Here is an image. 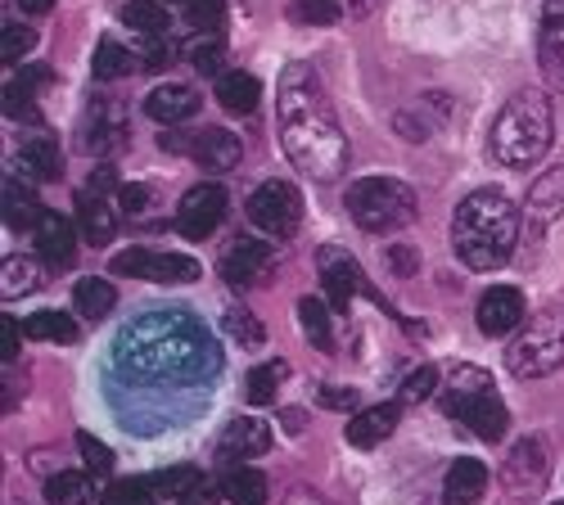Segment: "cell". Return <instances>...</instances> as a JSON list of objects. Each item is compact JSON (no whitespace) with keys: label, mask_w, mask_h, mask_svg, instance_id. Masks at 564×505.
<instances>
[{"label":"cell","mask_w":564,"mask_h":505,"mask_svg":"<svg viewBox=\"0 0 564 505\" xmlns=\"http://www.w3.org/2000/svg\"><path fill=\"white\" fill-rule=\"evenodd\" d=\"M185 59H191V68L195 73H204V77H221L226 73V45L213 36V32H204L191 51H185Z\"/></svg>","instance_id":"37"},{"label":"cell","mask_w":564,"mask_h":505,"mask_svg":"<svg viewBox=\"0 0 564 505\" xmlns=\"http://www.w3.org/2000/svg\"><path fill=\"white\" fill-rule=\"evenodd\" d=\"M290 19L299 28H330L344 19V6L339 0H290Z\"/></svg>","instance_id":"36"},{"label":"cell","mask_w":564,"mask_h":505,"mask_svg":"<svg viewBox=\"0 0 564 505\" xmlns=\"http://www.w3.org/2000/svg\"><path fill=\"white\" fill-rule=\"evenodd\" d=\"M118 19L140 36H167V6L163 0H127Z\"/></svg>","instance_id":"31"},{"label":"cell","mask_w":564,"mask_h":505,"mask_svg":"<svg viewBox=\"0 0 564 505\" xmlns=\"http://www.w3.org/2000/svg\"><path fill=\"white\" fill-rule=\"evenodd\" d=\"M195 109H199L195 86H181V81H163V86H154L145 96V113L154 122H163V127H176L185 118H195Z\"/></svg>","instance_id":"21"},{"label":"cell","mask_w":564,"mask_h":505,"mask_svg":"<svg viewBox=\"0 0 564 505\" xmlns=\"http://www.w3.org/2000/svg\"><path fill=\"white\" fill-rule=\"evenodd\" d=\"M127 135H131V127H127V113L118 105H109V100L90 105V113H86V154H113L118 145H127Z\"/></svg>","instance_id":"17"},{"label":"cell","mask_w":564,"mask_h":505,"mask_svg":"<svg viewBox=\"0 0 564 505\" xmlns=\"http://www.w3.org/2000/svg\"><path fill=\"white\" fill-rule=\"evenodd\" d=\"M23 330L28 339H41V343H77V320L68 311H32L23 320Z\"/></svg>","instance_id":"30"},{"label":"cell","mask_w":564,"mask_h":505,"mask_svg":"<svg viewBox=\"0 0 564 505\" xmlns=\"http://www.w3.org/2000/svg\"><path fill=\"white\" fill-rule=\"evenodd\" d=\"M90 190H96V195H109V190H118V172H113L109 163H100L96 172H90Z\"/></svg>","instance_id":"52"},{"label":"cell","mask_w":564,"mask_h":505,"mask_svg":"<svg viewBox=\"0 0 564 505\" xmlns=\"http://www.w3.org/2000/svg\"><path fill=\"white\" fill-rule=\"evenodd\" d=\"M113 365L135 384H199L217 371V343L191 311H145L113 339Z\"/></svg>","instance_id":"1"},{"label":"cell","mask_w":564,"mask_h":505,"mask_svg":"<svg viewBox=\"0 0 564 505\" xmlns=\"http://www.w3.org/2000/svg\"><path fill=\"white\" fill-rule=\"evenodd\" d=\"M73 303H77V311H82V316L100 320V316H109V311H113L118 289H113L109 281H100V275H86V281H77V289H73Z\"/></svg>","instance_id":"32"},{"label":"cell","mask_w":564,"mask_h":505,"mask_svg":"<svg viewBox=\"0 0 564 505\" xmlns=\"http://www.w3.org/2000/svg\"><path fill=\"white\" fill-rule=\"evenodd\" d=\"M113 275H131V281H159V285H191L199 281V262L167 249H127L113 257Z\"/></svg>","instance_id":"10"},{"label":"cell","mask_w":564,"mask_h":505,"mask_svg":"<svg viewBox=\"0 0 564 505\" xmlns=\"http://www.w3.org/2000/svg\"><path fill=\"white\" fill-rule=\"evenodd\" d=\"M321 289H325V298H330L339 311H348L352 307V298L366 289V281H361V266L344 253V249H321Z\"/></svg>","instance_id":"12"},{"label":"cell","mask_w":564,"mask_h":505,"mask_svg":"<svg viewBox=\"0 0 564 505\" xmlns=\"http://www.w3.org/2000/svg\"><path fill=\"white\" fill-rule=\"evenodd\" d=\"M0 281H6V294L14 298V294H32L36 289V271L28 266V262H6V266H0Z\"/></svg>","instance_id":"45"},{"label":"cell","mask_w":564,"mask_h":505,"mask_svg":"<svg viewBox=\"0 0 564 505\" xmlns=\"http://www.w3.org/2000/svg\"><path fill=\"white\" fill-rule=\"evenodd\" d=\"M551 470L555 465H551L546 438L542 433H529V438H520V442L506 451V461H501V487L514 501H538L546 492V483H551Z\"/></svg>","instance_id":"8"},{"label":"cell","mask_w":564,"mask_h":505,"mask_svg":"<svg viewBox=\"0 0 564 505\" xmlns=\"http://www.w3.org/2000/svg\"><path fill=\"white\" fill-rule=\"evenodd\" d=\"M176 6H191V0H176Z\"/></svg>","instance_id":"58"},{"label":"cell","mask_w":564,"mask_h":505,"mask_svg":"<svg viewBox=\"0 0 564 505\" xmlns=\"http://www.w3.org/2000/svg\"><path fill=\"white\" fill-rule=\"evenodd\" d=\"M159 487L154 479H127V483H113L105 492V505H159Z\"/></svg>","instance_id":"41"},{"label":"cell","mask_w":564,"mask_h":505,"mask_svg":"<svg viewBox=\"0 0 564 505\" xmlns=\"http://www.w3.org/2000/svg\"><path fill=\"white\" fill-rule=\"evenodd\" d=\"M520 244V208L501 190L465 195L452 217V249L469 271H497Z\"/></svg>","instance_id":"3"},{"label":"cell","mask_w":564,"mask_h":505,"mask_svg":"<svg viewBox=\"0 0 564 505\" xmlns=\"http://www.w3.org/2000/svg\"><path fill=\"white\" fill-rule=\"evenodd\" d=\"M434 388H438V371L434 365H420V371L406 375V384H402V402H425V397H434Z\"/></svg>","instance_id":"46"},{"label":"cell","mask_w":564,"mask_h":505,"mask_svg":"<svg viewBox=\"0 0 564 505\" xmlns=\"http://www.w3.org/2000/svg\"><path fill=\"white\" fill-rule=\"evenodd\" d=\"M185 23L195 32H221L226 28V0H191V6H185Z\"/></svg>","instance_id":"42"},{"label":"cell","mask_w":564,"mask_h":505,"mask_svg":"<svg viewBox=\"0 0 564 505\" xmlns=\"http://www.w3.org/2000/svg\"><path fill=\"white\" fill-rule=\"evenodd\" d=\"M542 73L551 86L564 90V23H546V36H542Z\"/></svg>","instance_id":"40"},{"label":"cell","mask_w":564,"mask_h":505,"mask_svg":"<svg viewBox=\"0 0 564 505\" xmlns=\"http://www.w3.org/2000/svg\"><path fill=\"white\" fill-rule=\"evenodd\" d=\"M73 208H77V231H82L86 244H96V249L113 244V235H118V212L105 204V195L82 190Z\"/></svg>","instance_id":"18"},{"label":"cell","mask_w":564,"mask_h":505,"mask_svg":"<svg viewBox=\"0 0 564 505\" xmlns=\"http://www.w3.org/2000/svg\"><path fill=\"white\" fill-rule=\"evenodd\" d=\"M555 505H564V501H555Z\"/></svg>","instance_id":"59"},{"label":"cell","mask_w":564,"mask_h":505,"mask_svg":"<svg viewBox=\"0 0 564 505\" xmlns=\"http://www.w3.org/2000/svg\"><path fill=\"white\" fill-rule=\"evenodd\" d=\"M398 420H402V406L398 402H384V406H370V410H357L352 416V425H348V442L352 447H380L393 429H398Z\"/></svg>","instance_id":"23"},{"label":"cell","mask_w":564,"mask_h":505,"mask_svg":"<svg viewBox=\"0 0 564 505\" xmlns=\"http://www.w3.org/2000/svg\"><path fill=\"white\" fill-rule=\"evenodd\" d=\"M352 397H357L352 388H344V393H339V388H325V393H321V402L330 406V410H339V406H352Z\"/></svg>","instance_id":"54"},{"label":"cell","mask_w":564,"mask_h":505,"mask_svg":"<svg viewBox=\"0 0 564 505\" xmlns=\"http://www.w3.org/2000/svg\"><path fill=\"white\" fill-rule=\"evenodd\" d=\"M285 375H290V365H285V361L258 365V371H249L245 397H249L253 406H271V402H275V393H280V384H285Z\"/></svg>","instance_id":"34"},{"label":"cell","mask_w":564,"mask_h":505,"mask_svg":"<svg viewBox=\"0 0 564 505\" xmlns=\"http://www.w3.org/2000/svg\"><path fill=\"white\" fill-rule=\"evenodd\" d=\"M475 320H479V334H488V339L514 334V330H520V320H524V298H520V289H510V285L488 289V294L479 298Z\"/></svg>","instance_id":"13"},{"label":"cell","mask_w":564,"mask_h":505,"mask_svg":"<svg viewBox=\"0 0 564 505\" xmlns=\"http://www.w3.org/2000/svg\"><path fill=\"white\" fill-rule=\"evenodd\" d=\"M488 487V465L475 461V455H460V461H452L447 479H443V501L447 505H479Z\"/></svg>","instance_id":"22"},{"label":"cell","mask_w":564,"mask_h":505,"mask_svg":"<svg viewBox=\"0 0 564 505\" xmlns=\"http://www.w3.org/2000/svg\"><path fill=\"white\" fill-rule=\"evenodd\" d=\"M172 59H176V51L167 45V36H150V55H145V68H150V73H163Z\"/></svg>","instance_id":"50"},{"label":"cell","mask_w":564,"mask_h":505,"mask_svg":"<svg viewBox=\"0 0 564 505\" xmlns=\"http://www.w3.org/2000/svg\"><path fill=\"white\" fill-rule=\"evenodd\" d=\"M77 451H82V461H86V470L90 474H109L113 470V451L100 442V438H90V433H77Z\"/></svg>","instance_id":"44"},{"label":"cell","mask_w":564,"mask_h":505,"mask_svg":"<svg viewBox=\"0 0 564 505\" xmlns=\"http://www.w3.org/2000/svg\"><path fill=\"white\" fill-rule=\"evenodd\" d=\"M275 127L280 145L294 172H303L316 186H330L348 167V135L325 100V90L307 64H290L275 86Z\"/></svg>","instance_id":"2"},{"label":"cell","mask_w":564,"mask_h":505,"mask_svg":"<svg viewBox=\"0 0 564 505\" xmlns=\"http://www.w3.org/2000/svg\"><path fill=\"white\" fill-rule=\"evenodd\" d=\"M32 235H36V253L45 257V266H55V271L73 266V257H77V226H73V217L45 212Z\"/></svg>","instance_id":"16"},{"label":"cell","mask_w":564,"mask_h":505,"mask_svg":"<svg viewBox=\"0 0 564 505\" xmlns=\"http://www.w3.org/2000/svg\"><path fill=\"white\" fill-rule=\"evenodd\" d=\"M285 505H330L316 487H290V496H285Z\"/></svg>","instance_id":"53"},{"label":"cell","mask_w":564,"mask_h":505,"mask_svg":"<svg viewBox=\"0 0 564 505\" xmlns=\"http://www.w3.org/2000/svg\"><path fill=\"white\" fill-rule=\"evenodd\" d=\"M45 501L51 505H90L96 501V474L82 470H59L45 479Z\"/></svg>","instance_id":"26"},{"label":"cell","mask_w":564,"mask_h":505,"mask_svg":"<svg viewBox=\"0 0 564 505\" xmlns=\"http://www.w3.org/2000/svg\"><path fill=\"white\" fill-rule=\"evenodd\" d=\"M299 326H303V339L321 352H335V330H330V311H325L321 298H303L299 303Z\"/></svg>","instance_id":"33"},{"label":"cell","mask_w":564,"mask_h":505,"mask_svg":"<svg viewBox=\"0 0 564 505\" xmlns=\"http://www.w3.org/2000/svg\"><path fill=\"white\" fill-rule=\"evenodd\" d=\"M380 6H384V0H348V6H344V10H348L352 19H370V14H375V10H380Z\"/></svg>","instance_id":"55"},{"label":"cell","mask_w":564,"mask_h":505,"mask_svg":"<svg viewBox=\"0 0 564 505\" xmlns=\"http://www.w3.org/2000/svg\"><path fill=\"white\" fill-rule=\"evenodd\" d=\"M271 262H275L271 244H262V240H235L226 249V257H221V281L235 285V289H249V285H258L262 275L271 271Z\"/></svg>","instance_id":"14"},{"label":"cell","mask_w":564,"mask_h":505,"mask_svg":"<svg viewBox=\"0 0 564 505\" xmlns=\"http://www.w3.org/2000/svg\"><path fill=\"white\" fill-rule=\"evenodd\" d=\"M19 6H23L28 14H45V10H51V6H55V0H19Z\"/></svg>","instance_id":"57"},{"label":"cell","mask_w":564,"mask_h":505,"mask_svg":"<svg viewBox=\"0 0 564 505\" xmlns=\"http://www.w3.org/2000/svg\"><path fill=\"white\" fill-rule=\"evenodd\" d=\"M506 365L520 380L564 371V311H542L529 326H520V334L506 343Z\"/></svg>","instance_id":"7"},{"label":"cell","mask_w":564,"mask_h":505,"mask_svg":"<svg viewBox=\"0 0 564 505\" xmlns=\"http://www.w3.org/2000/svg\"><path fill=\"white\" fill-rule=\"evenodd\" d=\"M546 23H564V0H546Z\"/></svg>","instance_id":"56"},{"label":"cell","mask_w":564,"mask_h":505,"mask_svg":"<svg viewBox=\"0 0 564 505\" xmlns=\"http://www.w3.org/2000/svg\"><path fill=\"white\" fill-rule=\"evenodd\" d=\"M551 145V100L546 90L524 86L501 105L492 135H488V150L501 167H529L546 154Z\"/></svg>","instance_id":"4"},{"label":"cell","mask_w":564,"mask_h":505,"mask_svg":"<svg viewBox=\"0 0 564 505\" xmlns=\"http://www.w3.org/2000/svg\"><path fill=\"white\" fill-rule=\"evenodd\" d=\"M564 212V163L560 167H551L546 176H538L533 186H529V199H524V221L529 226H551L555 217Z\"/></svg>","instance_id":"20"},{"label":"cell","mask_w":564,"mask_h":505,"mask_svg":"<svg viewBox=\"0 0 564 505\" xmlns=\"http://www.w3.org/2000/svg\"><path fill=\"white\" fill-rule=\"evenodd\" d=\"M118 204H122L127 217H140V212L150 208V190H145V186H122V190H118Z\"/></svg>","instance_id":"49"},{"label":"cell","mask_w":564,"mask_h":505,"mask_svg":"<svg viewBox=\"0 0 564 505\" xmlns=\"http://www.w3.org/2000/svg\"><path fill=\"white\" fill-rule=\"evenodd\" d=\"M204 483V474L199 470H191V465H172V470H159L154 474V487H159V496L167 501V505H176L191 487H199Z\"/></svg>","instance_id":"39"},{"label":"cell","mask_w":564,"mask_h":505,"mask_svg":"<svg viewBox=\"0 0 564 505\" xmlns=\"http://www.w3.org/2000/svg\"><path fill=\"white\" fill-rule=\"evenodd\" d=\"M19 172L32 176V180H55L64 172V154L59 145L51 141V135H36V141H28L19 150Z\"/></svg>","instance_id":"25"},{"label":"cell","mask_w":564,"mask_h":505,"mask_svg":"<svg viewBox=\"0 0 564 505\" xmlns=\"http://www.w3.org/2000/svg\"><path fill=\"white\" fill-rule=\"evenodd\" d=\"M217 105L235 118H249L262 105V81L253 73H221L217 77Z\"/></svg>","instance_id":"24"},{"label":"cell","mask_w":564,"mask_h":505,"mask_svg":"<svg viewBox=\"0 0 564 505\" xmlns=\"http://www.w3.org/2000/svg\"><path fill=\"white\" fill-rule=\"evenodd\" d=\"M221 326H226V334L235 339V343H245V348H262L267 343V330H262V320L249 311V307H226V316H221Z\"/></svg>","instance_id":"35"},{"label":"cell","mask_w":564,"mask_h":505,"mask_svg":"<svg viewBox=\"0 0 564 505\" xmlns=\"http://www.w3.org/2000/svg\"><path fill=\"white\" fill-rule=\"evenodd\" d=\"M389 266H393L398 275H415V271H420V253L406 249V244H393V249H389Z\"/></svg>","instance_id":"51"},{"label":"cell","mask_w":564,"mask_h":505,"mask_svg":"<svg viewBox=\"0 0 564 505\" xmlns=\"http://www.w3.org/2000/svg\"><path fill=\"white\" fill-rule=\"evenodd\" d=\"M221 492L230 505H267V479L262 470H249V465H230L221 479Z\"/></svg>","instance_id":"29"},{"label":"cell","mask_w":564,"mask_h":505,"mask_svg":"<svg viewBox=\"0 0 564 505\" xmlns=\"http://www.w3.org/2000/svg\"><path fill=\"white\" fill-rule=\"evenodd\" d=\"M271 447V425L262 420H230L217 438V461L221 465H245Z\"/></svg>","instance_id":"15"},{"label":"cell","mask_w":564,"mask_h":505,"mask_svg":"<svg viewBox=\"0 0 564 505\" xmlns=\"http://www.w3.org/2000/svg\"><path fill=\"white\" fill-rule=\"evenodd\" d=\"M217 501H226V492H221V483H213V479H204L199 487H191L176 505H217Z\"/></svg>","instance_id":"48"},{"label":"cell","mask_w":564,"mask_h":505,"mask_svg":"<svg viewBox=\"0 0 564 505\" xmlns=\"http://www.w3.org/2000/svg\"><path fill=\"white\" fill-rule=\"evenodd\" d=\"M23 334H28V330H19V320H14V316L0 320V352H6V365L19 361V339H23Z\"/></svg>","instance_id":"47"},{"label":"cell","mask_w":564,"mask_h":505,"mask_svg":"<svg viewBox=\"0 0 564 505\" xmlns=\"http://www.w3.org/2000/svg\"><path fill=\"white\" fill-rule=\"evenodd\" d=\"M221 217H226V190L217 180H199V186H191L176 204V231L185 240H208L221 226Z\"/></svg>","instance_id":"11"},{"label":"cell","mask_w":564,"mask_h":505,"mask_svg":"<svg viewBox=\"0 0 564 505\" xmlns=\"http://www.w3.org/2000/svg\"><path fill=\"white\" fill-rule=\"evenodd\" d=\"M0 204H6V226H10V231H36V221L45 217L41 199L28 186H19V180H6V195H0Z\"/></svg>","instance_id":"28"},{"label":"cell","mask_w":564,"mask_h":505,"mask_svg":"<svg viewBox=\"0 0 564 505\" xmlns=\"http://www.w3.org/2000/svg\"><path fill=\"white\" fill-rule=\"evenodd\" d=\"M131 68H135V59H131V55L122 51V45H118V41H109V36H105V41L96 45V64H90V73H96L100 81H113V77H127Z\"/></svg>","instance_id":"38"},{"label":"cell","mask_w":564,"mask_h":505,"mask_svg":"<svg viewBox=\"0 0 564 505\" xmlns=\"http://www.w3.org/2000/svg\"><path fill=\"white\" fill-rule=\"evenodd\" d=\"M348 217L366 235H393L415 221V190L398 176H366L348 186Z\"/></svg>","instance_id":"6"},{"label":"cell","mask_w":564,"mask_h":505,"mask_svg":"<svg viewBox=\"0 0 564 505\" xmlns=\"http://www.w3.org/2000/svg\"><path fill=\"white\" fill-rule=\"evenodd\" d=\"M36 45V32L32 28H19V23H6V32H0V59H6V68H14L28 51Z\"/></svg>","instance_id":"43"},{"label":"cell","mask_w":564,"mask_h":505,"mask_svg":"<svg viewBox=\"0 0 564 505\" xmlns=\"http://www.w3.org/2000/svg\"><path fill=\"white\" fill-rule=\"evenodd\" d=\"M191 145H195V150H191V154H195V163H199V167H208V172H230L235 163L245 158L240 135L226 131V127H204Z\"/></svg>","instance_id":"19"},{"label":"cell","mask_w":564,"mask_h":505,"mask_svg":"<svg viewBox=\"0 0 564 505\" xmlns=\"http://www.w3.org/2000/svg\"><path fill=\"white\" fill-rule=\"evenodd\" d=\"M249 221L271 240H290L303 226V195L290 186V180H262V186L249 195Z\"/></svg>","instance_id":"9"},{"label":"cell","mask_w":564,"mask_h":505,"mask_svg":"<svg viewBox=\"0 0 564 505\" xmlns=\"http://www.w3.org/2000/svg\"><path fill=\"white\" fill-rule=\"evenodd\" d=\"M51 81V68H19V77L6 86V118H36L32 100H36V90Z\"/></svg>","instance_id":"27"},{"label":"cell","mask_w":564,"mask_h":505,"mask_svg":"<svg viewBox=\"0 0 564 505\" xmlns=\"http://www.w3.org/2000/svg\"><path fill=\"white\" fill-rule=\"evenodd\" d=\"M443 410L452 420H460L475 438L484 442H501L510 416H506V406L492 388V380L484 371H475V365H456V371L447 375V388H443Z\"/></svg>","instance_id":"5"}]
</instances>
